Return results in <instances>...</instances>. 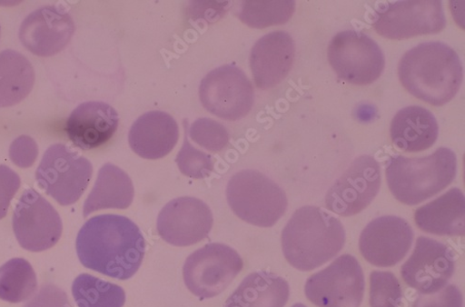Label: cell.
Masks as SVG:
<instances>
[{
    "instance_id": "26",
    "label": "cell",
    "mask_w": 465,
    "mask_h": 307,
    "mask_svg": "<svg viewBox=\"0 0 465 307\" xmlns=\"http://www.w3.org/2000/svg\"><path fill=\"white\" fill-rule=\"evenodd\" d=\"M36 290V275L25 259L15 258L0 267V299L13 303L23 302Z\"/></svg>"
},
{
    "instance_id": "27",
    "label": "cell",
    "mask_w": 465,
    "mask_h": 307,
    "mask_svg": "<svg viewBox=\"0 0 465 307\" xmlns=\"http://www.w3.org/2000/svg\"><path fill=\"white\" fill-rule=\"evenodd\" d=\"M72 293L79 307H123L126 302L125 292L121 286L89 274L76 277Z\"/></svg>"
},
{
    "instance_id": "23",
    "label": "cell",
    "mask_w": 465,
    "mask_h": 307,
    "mask_svg": "<svg viewBox=\"0 0 465 307\" xmlns=\"http://www.w3.org/2000/svg\"><path fill=\"white\" fill-rule=\"evenodd\" d=\"M134 187L130 176L112 163L104 164L98 173L95 184L85 201L84 217L96 211L128 209L134 202Z\"/></svg>"
},
{
    "instance_id": "7",
    "label": "cell",
    "mask_w": 465,
    "mask_h": 307,
    "mask_svg": "<svg viewBox=\"0 0 465 307\" xmlns=\"http://www.w3.org/2000/svg\"><path fill=\"white\" fill-rule=\"evenodd\" d=\"M328 59L339 79L359 86L379 80L385 66L380 46L369 35L354 30L340 32L332 37Z\"/></svg>"
},
{
    "instance_id": "12",
    "label": "cell",
    "mask_w": 465,
    "mask_h": 307,
    "mask_svg": "<svg viewBox=\"0 0 465 307\" xmlns=\"http://www.w3.org/2000/svg\"><path fill=\"white\" fill-rule=\"evenodd\" d=\"M13 227L20 246L32 253L53 248L61 239L63 222L54 207L33 188L17 203Z\"/></svg>"
},
{
    "instance_id": "1",
    "label": "cell",
    "mask_w": 465,
    "mask_h": 307,
    "mask_svg": "<svg viewBox=\"0 0 465 307\" xmlns=\"http://www.w3.org/2000/svg\"><path fill=\"white\" fill-rule=\"evenodd\" d=\"M75 249L89 270L126 281L142 265L145 243L140 228L129 218L103 214L84 223L77 234Z\"/></svg>"
},
{
    "instance_id": "35",
    "label": "cell",
    "mask_w": 465,
    "mask_h": 307,
    "mask_svg": "<svg viewBox=\"0 0 465 307\" xmlns=\"http://www.w3.org/2000/svg\"><path fill=\"white\" fill-rule=\"evenodd\" d=\"M24 307H72V305L64 290L54 284H45Z\"/></svg>"
},
{
    "instance_id": "3",
    "label": "cell",
    "mask_w": 465,
    "mask_h": 307,
    "mask_svg": "<svg viewBox=\"0 0 465 307\" xmlns=\"http://www.w3.org/2000/svg\"><path fill=\"white\" fill-rule=\"evenodd\" d=\"M342 223L320 207L297 210L285 226L282 244L286 260L300 272H312L343 248Z\"/></svg>"
},
{
    "instance_id": "24",
    "label": "cell",
    "mask_w": 465,
    "mask_h": 307,
    "mask_svg": "<svg viewBox=\"0 0 465 307\" xmlns=\"http://www.w3.org/2000/svg\"><path fill=\"white\" fill-rule=\"evenodd\" d=\"M289 298L290 286L283 278L262 272L245 278L224 307H284Z\"/></svg>"
},
{
    "instance_id": "13",
    "label": "cell",
    "mask_w": 465,
    "mask_h": 307,
    "mask_svg": "<svg viewBox=\"0 0 465 307\" xmlns=\"http://www.w3.org/2000/svg\"><path fill=\"white\" fill-rule=\"evenodd\" d=\"M381 183L380 164L371 156H361L329 189L326 207L340 216L356 215L373 202Z\"/></svg>"
},
{
    "instance_id": "37",
    "label": "cell",
    "mask_w": 465,
    "mask_h": 307,
    "mask_svg": "<svg viewBox=\"0 0 465 307\" xmlns=\"http://www.w3.org/2000/svg\"><path fill=\"white\" fill-rule=\"evenodd\" d=\"M0 33H2V29H0Z\"/></svg>"
},
{
    "instance_id": "36",
    "label": "cell",
    "mask_w": 465,
    "mask_h": 307,
    "mask_svg": "<svg viewBox=\"0 0 465 307\" xmlns=\"http://www.w3.org/2000/svg\"><path fill=\"white\" fill-rule=\"evenodd\" d=\"M292 307H306V306L302 303H296Z\"/></svg>"
},
{
    "instance_id": "9",
    "label": "cell",
    "mask_w": 465,
    "mask_h": 307,
    "mask_svg": "<svg viewBox=\"0 0 465 307\" xmlns=\"http://www.w3.org/2000/svg\"><path fill=\"white\" fill-rule=\"evenodd\" d=\"M364 291L361 265L351 254L340 256L310 277L304 287L307 299L319 307H360Z\"/></svg>"
},
{
    "instance_id": "28",
    "label": "cell",
    "mask_w": 465,
    "mask_h": 307,
    "mask_svg": "<svg viewBox=\"0 0 465 307\" xmlns=\"http://www.w3.org/2000/svg\"><path fill=\"white\" fill-rule=\"evenodd\" d=\"M296 8L295 2L280 0V2H256L248 0L242 5L240 19L253 28H265L284 25L292 17Z\"/></svg>"
},
{
    "instance_id": "32",
    "label": "cell",
    "mask_w": 465,
    "mask_h": 307,
    "mask_svg": "<svg viewBox=\"0 0 465 307\" xmlns=\"http://www.w3.org/2000/svg\"><path fill=\"white\" fill-rule=\"evenodd\" d=\"M413 307H462V296L455 285H448L435 293L420 294Z\"/></svg>"
},
{
    "instance_id": "2",
    "label": "cell",
    "mask_w": 465,
    "mask_h": 307,
    "mask_svg": "<svg viewBox=\"0 0 465 307\" xmlns=\"http://www.w3.org/2000/svg\"><path fill=\"white\" fill-rule=\"evenodd\" d=\"M399 76L414 97L441 106L459 92L463 71L452 48L442 43H425L405 54L399 64Z\"/></svg>"
},
{
    "instance_id": "16",
    "label": "cell",
    "mask_w": 465,
    "mask_h": 307,
    "mask_svg": "<svg viewBox=\"0 0 465 307\" xmlns=\"http://www.w3.org/2000/svg\"><path fill=\"white\" fill-rule=\"evenodd\" d=\"M413 237V230L404 219L381 216L363 230L360 240L361 253L375 266H394L410 252Z\"/></svg>"
},
{
    "instance_id": "29",
    "label": "cell",
    "mask_w": 465,
    "mask_h": 307,
    "mask_svg": "<svg viewBox=\"0 0 465 307\" xmlns=\"http://www.w3.org/2000/svg\"><path fill=\"white\" fill-rule=\"evenodd\" d=\"M184 139L176 163L182 173L193 179L209 177L214 170L213 159L189 142L188 123L184 121Z\"/></svg>"
},
{
    "instance_id": "33",
    "label": "cell",
    "mask_w": 465,
    "mask_h": 307,
    "mask_svg": "<svg viewBox=\"0 0 465 307\" xmlns=\"http://www.w3.org/2000/svg\"><path fill=\"white\" fill-rule=\"evenodd\" d=\"M38 155V147L35 141L26 135L15 139L9 150V156L14 164L20 168L33 166Z\"/></svg>"
},
{
    "instance_id": "14",
    "label": "cell",
    "mask_w": 465,
    "mask_h": 307,
    "mask_svg": "<svg viewBox=\"0 0 465 307\" xmlns=\"http://www.w3.org/2000/svg\"><path fill=\"white\" fill-rule=\"evenodd\" d=\"M454 271L455 256L449 247L420 237L411 256L401 267V276L420 294H431L447 286Z\"/></svg>"
},
{
    "instance_id": "20",
    "label": "cell",
    "mask_w": 465,
    "mask_h": 307,
    "mask_svg": "<svg viewBox=\"0 0 465 307\" xmlns=\"http://www.w3.org/2000/svg\"><path fill=\"white\" fill-rule=\"evenodd\" d=\"M179 140V127L168 113L151 111L132 126L129 143L143 159L160 160L173 150Z\"/></svg>"
},
{
    "instance_id": "25",
    "label": "cell",
    "mask_w": 465,
    "mask_h": 307,
    "mask_svg": "<svg viewBox=\"0 0 465 307\" xmlns=\"http://www.w3.org/2000/svg\"><path fill=\"white\" fill-rule=\"evenodd\" d=\"M34 84V67L25 56L13 50L0 53V107L21 103Z\"/></svg>"
},
{
    "instance_id": "15",
    "label": "cell",
    "mask_w": 465,
    "mask_h": 307,
    "mask_svg": "<svg viewBox=\"0 0 465 307\" xmlns=\"http://www.w3.org/2000/svg\"><path fill=\"white\" fill-rule=\"evenodd\" d=\"M213 216L202 200L183 197L170 202L158 217L159 235L177 247L197 244L206 239L213 228Z\"/></svg>"
},
{
    "instance_id": "22",
    "label": "cell",
    "mask_w": 465,
    "mask_h": 307,
    "mask_svg": "<svg viewBox=\"0 0 465 307\" xmlns=\"http://www.w3.org/2000/svg\"><path fill=\"white\" fill-rule=\"evenodd\" d=\"M416 224L422 232L438 236H463L465 199L459 188H451L437 200L415 211Z\"/></svg>"
},
{
    "instance_id": "30",
    "label": "cell",
    "mask_w": 465,
    "mask_h": 307,
    "mask_svg": "<svg viewBox=\"0 0 465 307\" xmlns=\"http://www.w3.org/2000/svg\"><path fill=\"white\" fill-rule=\"evenodd\" d=\"M370 303L371 307H400L403 292L397 277L391 272L371 274Z\"/></svg>"
},
{
    "instance_id": "31",
    "label": "cell",
    "mask_w": 465,
    "mask_h": 307,
    "mask_svg": "<svg viewBox=\"0 0 465 307\" xmlns=\"http://www.w3.org/2000/svg\"><path fill=\"white\" fill-rule=\"evenodd\" d=\"M191 139L208 151L216 153L229 142L226 128L211 119H200L188 129Z\"/></svg>"
},
{
    "instance_id": "34",
    "label": "cell",
    "mask_w": 465,
    "mask_h": 307,
    "mask_svg": "<svg viewBox=\"0 0 465 307\" xmlns=\"http://www.w3.org/2000/svg\"><path fill=\"white\" fill-rule=\"evenodd\" d=\"M20 186L19 175L6 165H0V220L7 215L10 204Z\"/></svg>"
},
{
    "instance_id": "5",
    "label": "cell",
    "mask_w": 465,
    "mask_h": 307,
    "mask_svg": "<svg viewBox=\"0 0 465 307\" xmlns=\"http://www.w3.org/2000/svg\"><path fill=\"white\" fill-rule=\"evenodd\" d=\"M227 202L242 220L260 227H272L285 214V191L258 171L244 170L232 176L226 188Z\"/></svg>"
},
{
    "instance_id": "21",
    "label": "cell",
    "mask_w": 465,
    "mask_h": 307,
    "mask_svg": "<svg viewBox=\"0 0 465 307\" xmlns=\"http://www.w3.org/2000/svg\"><path fill=\"white\" fill-rule=\"evenodd\" d=\"M440 128L434 114L417 105L405 107L394 117L391 134L393 144L401 150L416 153L433 146Z\"/></svg>"
},
{
    "instance_id": "11",
    "label": "cell",
    "mask_w": 465,
    "mask_h": 307,
    "mask_svg": "<svg viewBox=\"0 0 465 307\" xmlns=\"http://www.w3.org/2000/svg\"><path fill=\"white\" fill-rule=\"evenodd\" d=\"M446 25L442 3L439 0H406L382 5L375 12L372 23L379 35L395 41L438 34Z\"/></svg>"
},
{
    "instance_id": "6",
    "label": "cell",
    "mask_w": 465,
    "mask_h": 307,
    "mask_svg": "<svg viewBox=\"0 0 465 307\" xmlns=\"http://www.w3.org/2000/svg\"><path fill=\"white\" fill-rule=\"evenodd\" d=\"M94 168L86 158L63 144L50 146L35 171L38 184L62 206L74 204L84 195Z\"/></svg>"
},
{
    "instance_id": "17",
    "label": "cell",
    "mask_w": 465,
    "mask_h": 307,
    "mask_svg": "<svg viewBox=\"0 0 465 307\" xmlns=\"http://www.w3.org/2000/svg\"><path fill=\"white\" fill-rule=\"evenodd\" d=\"M74 23L60 8L46 6L29 15L19 30L22 45L33 54L50 57L62 52L70 43Z\"/></svg>"
},
{
    "instance_id": "8",
    "label": "cell",
    "mask_w": 465,
    "mask_h": 307,
    "mask_svg": "<svg viewBox=\"0 0 465 307\" xmlns=\"http://www.w3.org/2000/svg\"><path fill=\"white\" fill-rule=\"evenodd\" d=\"M241 255L231 247L211 243L192 253L183 265L187 289L203 299L222 293L243 268Z\"/></svg>"
},
{
    "instance_id": "18",
    "label": "cell",
    "mask_w": 465,
    "mask_h": 307,
    "mask_svg": "<svg viewBox=\"0 0 465 307\" xmlns=\"http://www.w3.org/2000/svg\"><path fill=\"white\" fill-rule=\"evenodd\" d=\"M295 58V44L284 31L269 33L255 44L251 53V68L259 89L268 90L287 78Z\"/></svg>"
},
{
    "instance_id": "10",
    "label": "cell",
    "mask_w": 465,
    "mask_h": 307,
    "mask_svg": "<svg viewBox=\"0 0 465 307\" xmlns=\"http://www.w3.org/2000/svg\"><path fill=\"white\" fill-rule=\"evenodd\" d=\"M204 108L214 116L236 122L247 116L254 102L252 83L235 64L220 66L210 72L200 86Z\"/></svg>"
},
{
    "instance_id": "4",
    "label": "cell",
    "mask_w": 465,
    "mask_h": 307,
    "mask_svg": "<svg viewBox=\"0 0 465 307\" xmlns=\"http://www.w3.org/2000/svg\"><path fill=\"white\" fill-rule=\"evenodd\" d=\"M455 153L440 147L423 158L391 157L385 169L391 193L406 205H417L443 191L455 179Z\"/></svg>"
},
{
    "instance_id": "19",
    "label": "cell",
    "mask_w": 465,
    "mask_h": 307,
    "mask_svg": "<svg viewBox=\"0 0 465 307\" xmlns=\"http://www.w3.org/2000/svg\"><path fill=\"white\" fill-rule=\"evenodd\" d=\"M119 124V114L111 105L87 102L71 113L64 130L76 147L89 150L106 144Z\"/></svg>"
}]
</instances>
